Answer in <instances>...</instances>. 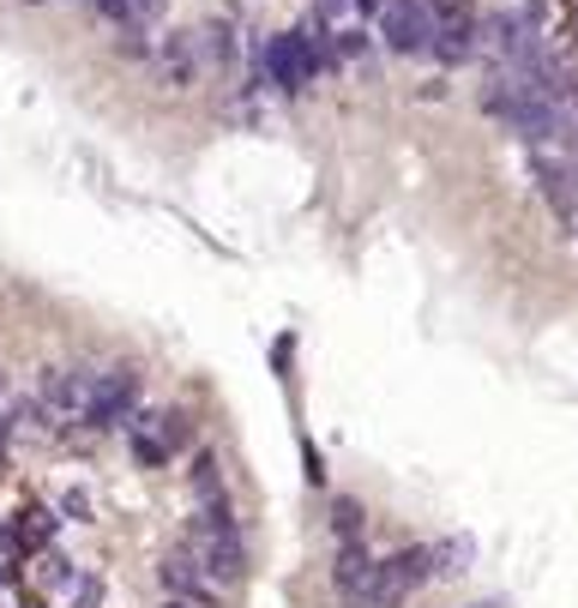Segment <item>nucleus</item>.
<instances>
[{"label":"nucleus","instance_id":"f257e3e1","mask_svg":"<svg viewBox=\"0 0 578 608\" xmlns=\"http://www.w3.org/2000/svg\"><path fill=\"white\" fill-rule=\"evenodd\" d=\"M187 549L217 585H241L248 578V542H241V524L223 512V500H205V512L187 530Z\"/></svg>","mask_w":578,"mask_h":608},{"label":"nucleus","instance_id":"f03ea898","mask_svg":"<svg viewBox=\"0 0 578 608\" xmlns=\"http://www.w3.org/2000/svg\"><path fill=\"white\" fill-rule=\"evenodd\" d=\"M380 36L392 55H422L434 43V7L428 0H385L380 7Z\"/></svg>","mask_w":578,"mask_h":608},{"label":"nucleus","instance_id":"7ed1b4c3","mask_svg":"<svg viewBox=\"0 0 578 608\" xmlns=\"http://www.w3.org/2000/svg\"><path fill=\"white\" fill-rule=\"evenodd\" d=\"M139 404V373L133 368H109L91 380V398H85V422L91 428H121Z\"/></svg>","mask_w":578,"mask_h":608},{"label":"nucleus","instance_id":"20e7f679","mask_svg":"<svg viewBox=\"0 0 578 608\" xmlns=\"http://www.w3.org/2000/svg\"><path fill=\"white\" fill-rule=\"evenodd\" d=\"M157 585H163V597H182V602H193V608H217V578L205 573L199 561H193V549H187V542H182V549H170V554H163Z\"/></svg>","mask_w":578,"mask_h":608},{"label":"nucleus","instance_id":"39448f33","mask_svg":"<svg viewBox=\"0 0 578 608\" xmlns=\"http://www.w3.org/2000/svg\"><path fill=\"white\" fill-rule=\"evenodd\" d=\"M434 566H428V549H397L392 561H380L374 573V608H397L416 585H428Z\"/></svg>","mask_w":578,"mask_h":608},{"label":"nucleus","instance_id":"423d86ee","mask_svg":"<svg viewBox=\"0 0 578 608\" xmlns=\"http://www.w3.org/2000/svg\"><path fill=\"white\" fill-rule=\"evenodd\" d=\"M374 573L380 561L362 549V542H343L338 549V566H331V590H338L343 608H374Z\"/></svg>","mask_w":578,"mask_h":608},{"label":"nucleus","instance_id":"0eeeda50","mask_svg":"<svg viewBox=\"0 0 578 608\" xmlns=\"http://www.w3.org/2000/svg\"><path fill=\"white\" fill-rule=\"evenodd\" d=\"M91 380H97V373H85V368H48L43 386H36V398H43L48 416H85Z\"/></svg>","mask_w":578,"mask_h":608},{"label":"nucleus","instance_id":"6e6552de","mask_svg":"<svg viewBox=\"0 0 578 608\" xmlns=\"http://www.w3.org/2000/svg\"><path fill=\"white\" fill-rule=\"evenodd\" d=\"M470 554H477V542H470V536H446V542H434V549H428L434 578H458V573H470Z\"/></svg>","mask_w":578,"mask_h":608},{"label":"nucleus","instance_id":"1a4fd4ad","mask_svg":"<svg viewBox=\"0 0 578 608\" xmlns=\"http://www.w3.org/2000/svg\"><path fill=\"white\" fill-rule=\"evenodd\" d=\"M193 488H199V500H223V470L211 452H199V464H193Z\"/></svg>","mask_w":578,"mask_h":608},{"label":"nucleus","instance_id":"9d476101","mask_svg":"<svg viewBox=\"0 0 578 608\" xmlns=\"http://www.w3.org/2000/svg\"><path fill=\"white\" fill-rule=\"evenodd\" d=\"M331 530H338V542H362V507L356 500H331Z\"/></svg>","mask_w":578,"mask_h":608},{"label":"nucleus","instance_id":"9b49d317","mask_svg":"<svg viewBox=\"0 0 578 608\" xmlns=\"http://www.w3.org/2000/svg\"><path fill=\"white\" fill-rule=\"evenodd\" d=\"M91 7H97L109 24H133V19H139V12H133V0H91Z\"/></svg>","mask_w":578,"mask_h":608},{"label":"nucleus","instance_id":"f8f14e48","mask_svg":"<svg viewBox=\"0 0 578 608\" xmlns=\"http://www.w3.org/2000/svg\"><path fill=\"white\" fill-rule=\"evenodd\" d=\"M338 61H350V55H368V31H338Z\"/></svg>","mask_w":578,"mask_h":608},{"label":"nucleus","instance_id":"ddd939ff","mask_svg":"<svg viewBox=\"0 0 578 608\" xmlns=\"http://www.w3.org/2000/svg\"><path fill=\"white\" fill-rule=\"evenodd\" d=\"M302 464H307V482H314V488H319V482H326V464H319V452H314V446H307V452H302Z\"/></svg>","mask_w":578,"mask_h":608},{"label":"nucleus","instance_id":"4468645a","mask_svg":"<svg viewBox=\"0 0 578 608\" xmlns=\"http://www.w3.org/2000/svg\"><path fill=\"white\" fill-rule=\"evenodd\" d=\"M61 507H67V519H85V512H91V500H85V495H67Z\"/></svg>","mask_w":578,"mask_h":608},{"label":"nucleus","instance_id":"2eb2a0df","mask_svg":"<svg viewBox=\"0 0 578 608\" xmlns=\"http://www.w3.org/2000/svg\"><path fill=\"white\" fill-rule=\"evenodd\" d=\"M133 12H139V19H157V12H163V0H133Z\"/></svg>","mask_w":578,"mask_h":608},{"label":"nucleus","instance_id":"dca6fc26","mask_svg":"<svg viewBox=\"0 0 578 608\" xmlns=\"http://www.w3.org/2000/svg\"><path fill=\"white\" fill-rule=\"evenodd\" d=\"M385 7V0H356V12H362V19H368V12H380Z\"/></svg>","mask_w":578,"mask_h":608},{"label":"nucleus","instance_id":"f3484780","mask_svg":"<svg viewBox=\"0 0 578 608\" xmlns=\"http://www.w3.org/2000/svg\"><path fill=\"white\" fill-rule=\"evenodd\" d=\"M314 7H319V12H338V7H343V0H314Z\"/></svg>","mask_w":578,"mask_h":608},{"label":"nucleus","instance_id":"a211bd4d","mask_svg":"<svg viewBox=\"0 0 578 608\" xmlns=\"http://www.w3.org/2000/svg\"><path fill=\"white\" fill-rule=\"evenodd\" d=\"M163 608H193V602H182V597H170V602H163Z\"/></svg>","mask_w":578,"mask_h":608},{"label":"nucleus","instance_id":"6ab92c4d","mask_svg":"<svg viewBox=\"0 0 578 608\" xmlns=\"http://www.w3.org/2000/svg\"><path fill=\"white\" fill-rule=\"evenodd\" d=\"M477 608H500V602H477Z\"/></svg>","mask_w":578,"mask_h":608},{"label":"nucleus","instance_id":"aec40b11","mask_svg":"<svg viewBox=\"0 0 578 608\" xmlns=\"http://www.w3.org/2000/svg\"><path fill=\"white\" fill-rule=\"evenodd\" d=\"M0 392H7V373H0Z\"/></svg>","mask_w":578,"mask_h":608}]
</instances>
